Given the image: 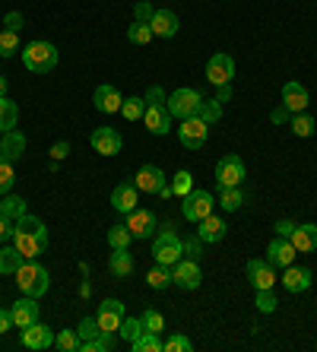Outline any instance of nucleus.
I'll use <instances>...</instances> for the list:
<instances>
[{
    "mask_svg": "<svg viewBox=\"0 0 317 352\" xmlns=\"http://www.w3.org/2000/svg\"><path fill=\"white\" fill-rule=\"evenodd\" d=\"M241 204H244L241 188H219V206L222 210L235 213V210H241Z\"/></svg>",
    "mask_w": 317,
    "mask_h": 352,
    "instance_id": "nucleus-34",
    "label": "nucleus"
},
{
    "mask_svg": "<svg viewBox=\"0 0 317 352\" xmlns=\"http://www.w3.org/2000/svg\"><path fill=\"white\" fill-rule=\"evenodd\" d=\"M181 245H184V254L190 257V261H200V251H204V241H200V238H184Z\"/></svg>",
    "mask_w": 317,
    "mask_h": 352,
    "instance_id": "nucleus-52",
    "label": "nucleus"
},
{
    "mask_svg": "<svg viewBox=\"0 0 317 352\" xmlns=\"http://www.w3.org/2000/svg\"><path fill=\"white\" fill-rule=\"evenodd\" d=\"M23 263H25V257L19 254L17 245H3V248H0V273H3V276H7V273H13V276H17V270L23 267Z\"/></svg>",
    "mask_w": 317,
    "mask_h": 352,
    "instance_id": "nucleus-29",
    "label": "nucleus"
},
{
    "mask_svg": "<svg viewBox=\"0 0 317 352\" xmlns=\"http://www.w3.org/2000/svg\"><path fill=\"white\" fill-rule=\"evenodd\" d=\"M17 51H19V32L3 29V32H0V58H13Z\"/></svg>",
    "mask_w": 317,
    "mask_h": 352,
    "instance_id": "nucleus-44",
    "label": "nucleus"
},
{
    "mask_svg": "<svg viewBox=\"0 0 317 352\" xmlns=\"http://www.w3.org/2000/svg\"><path fill=\"white\" fill-rule=\"evenodd\" d=\"M273 229H276V235L289 238V235H292V229H295V222H289V219H279L276 226H273Z\"/></svg>",
    "mask_w": 317,
    "mask_h": 352,
    "instance_id": "nucleus-59",
    "label": "nucleus"
},
{
    "mask_svg": "<svg viewBox=\"0 0 317 352\" xmlns=\"http://www.w3.org/2000/svg\"><path fill=\"white\" fill-rule=\"evenodd\" d=\"M3 216H10V219L17 222L19 216H25V200L17 194H3Z\"/></svg>",
    "mask_w": 317,
    "mask_h": 352,
    "instance_id": "nucleus-41",
    "label": "nucleus"
},
{
    "mask_svg": "<svg viewBox=\"0 0 317 352\" xmlns=\"http://www.w3.org/2000/svg\"><path fill=\"white\" fill-rule=\"evenodd\" d=\"M162 349H165L162 336L153 333V330H143L140 340H133V352H162Z\"/></svg>",
    "mask_w": 317,
    "mask_h": 352,
    "instance_id": "nucleus-31",
    "label": "nucleus"
},
{
    "mask_svg": "<svg viewBox=\"0 0 317 352\" xmlns=\"http://www.w3.org/2000/svg\"><path fill=\"white\" fill-rule=\"evenodd\" d=\"M19 54H23V64L29 74H51L57 67V60H61V54H57V48L51 41H29Z\"/></svg>",
    "mask_w": 317,
    "mask_h": 352,
    "instance_id": "nucleus-2",
    "label": "nucleus"
},
{
    "mask_svg": "<svg viewBox=\"0 0 317 352\" xmlns=\"http://www.w3.org/2000/svg\"><path fill=\"white\" fill-rule=\"evenodd\" d=\"M25 153V137L19 131H7L0 137V159H7V162H19Z\"/></svg>",
    "mask_w": 317,
    "mask_h": 352,
    "instance_id": "nucleus-27",
    "label": "nucleus"
},
{
    "mask_svg": "<svg viewBox=\"0 0 317 352\" xmlns=\"http://www.w3.org/2000/svg\"><path fill=\"white\" fill-rule=\"evenodd\" d=\"M200 102H204V96H200V89H194V86H181V89H175L168 96V111L171 118H178V121H184V118H194L197 108H200Z\"/></svg>",
    "mask_w": 317,
    "mask_h": 352,
    "instance_id": "nucleus-5",
    "label": "nucleus"
},
{
    "mask_svg": "<svg viewBox=\"0 0 317 352\" xmlns=\"http://www.w3.org/2000/svg\"><path fill=\"white\" fill-rule=\"evenodd\" d=\"M121 115L127 118V121H143V115H146V98H140V96L124 98Z\"/></svg>",
    "mask_w": 317,
    "mask_h": 352,
    "instance_id": "nucleus-32",
    "label": "nucleus"
},
{
    "mask_svg": "<svg viewBox=\"0 0 317 352\" xmlns=\"http://www.w3.org/2000/svg\"><path fill=\"white\" fill-rule=\"evenodd\" d=\"M0 96H7V76H0Z\"/></svg>",
    "mask_w": 317,
    "mask_h": 352,
    "instance_id": "nucleus-60",
    "label": "nucleus"
},
{
    "mask_svg": "<svg viewBox=\"0 0 317 352\" xmlns=\"http://www.w3.org/2000/svg\"><path fill=\"white\" fill-rule=\"evenodd\" d=\"M153 257H155V263H162V267H175V263L184 257V245H181L178 232H171V229L159 232L153 241Z\"/></svg>",
    "mask_w": 317,
    "mask_h": 352,
    "instance_id": "nucleus-4",
    "label": "nucleus"
},
{
    "mask_svg": "<svg viewBox=\"0 0 317 352\" xmlns=\"http://www.w3.org/2000/svg\"><path fill=\"white\" fill-rule=\"evenodd\" d=\"M17 121H19V108H17V102H10L7 96H0V133L17 131Z\"/></svg>",
    "mask_w": 317,
    "mask_h": 352,
    "instance_id": "nucleus-30",
    "label": "nucleus"
},
{
    "mask_svg": "<svg viewBox=\"0 0 317 352\" xmlns=\"http://www.w3.org/2000/svg\"><path fill=\"white\" fill-rule=\"evenodd\" d=\"M127 229H131L133 238H155V232H159V219H155V213H149V210H133V213H127Z\"/></svg>",
    "mask_w": 317,
    "mask_h": 352,
    "instance_id": "nucleus-12",
    "label": "nucleus"
},
{
    "mask_svg": "<svg viewBox=\"0 0 317 352\" xmlns=\"http://www.w3.org/2000/svg\"><path fill=\"white\" fill-rule=\"evenodd\" d=\"M89 143H92V149H96L98 156H118L121 146H124L121 133L114 131V127H96L92 137H89Z\"/></svg>",
    "mask_w": 317,
    "mask_h": 352,
    "instance_id": "nucleus-11",
    "label": "nucleus"
},
{
    "mask_svg": "<svg viewBox=\"0 0 317 352\" xmlns=\"http://www.w3.org/2000/svg\"><path fill=\"white\" fill-rule=\"evenodd\" d=\"M146 283L153 289H165V286H171V267H162V263H155L153 270L146 273Z\"/></svg>",
    "mask_w": 317,
    "mask_h": 352,
    "instance_id": "nucleus-40",
    "label": "nucleus"
},
{
    "mask_svg": "<svg viewBox=\"0 0 317 352\" xmlns=\"http://www.w3.org/2000/svg\"><path fill=\"white\" fill-rule=\"evenodd\" d=\"M270 121H273V124H283V121H289V108H285V105L273 108V111H270Z\"/></svg>",
    "mask_w": 317,
    "mask_h": 352,
    "instance_id": "nucleus-57",
    "label": "nucleus"
},
{
    "mask_svg": "<svg viewBox=\"0 0 317 352\" xmlns=\"http://www.w3.org/2000/svg\"><path fill=\"white\" fill-rule=\"evenodd\" d=\"M206 80L212 86H222V82H232L235 80V58L226 54V51H216L210 60H206Z\"/></svg>",
    "mask_w": 317,
    "mask_h": 352,
    "instance_id": "nucleus-9",
    "label": "nucleus"
},
{
    "mask_svg": "<svg viewBox=\"0 0 317 352\" xmlns=\"http://www.w3.org/2000/svg\"><path fill=\"white\" fill-rule=\"evenodd\" d=\"M10 327H17V324H13V311H7V308H0V333H7Z\"/></svg>",
    "mask_w": 317,
    "mask_h": 352,
    "instance_id": "nucleus-56",
    "label": "nucleus"
},
{
    "mask_svg": "<svg viewBox=\"0 0 317 352\" xmlns=\"http://www.w3.org/2000/svg\"><path fill=\"white\" fill-rule=\"evenodd\" d=\"M178 13H171V10H155L153 19H149V29H153V35H159V38H175L178 35Z\"/></svg>",
    "mask_w": 317,
    "mask_h": 352,
    "instance_id": "nucleus-21",
    "label": "nucleus"
},
{
    "mask_svg": "<svg viewBox=\"0 0 317 352\" xmlns=\"http://www.w3.org/2000/svg\"><path fill=\"white\" fill-rule=\"evenodd\" d=\"M197 118L212 127V124L222 118V102H216V98H210V102H206V98H204V102H200V108H197Z\"/></svg>",
    "mask_w": 317,
    "mask_h": 352,
    "instance_id": "nucleus-36",
    "label": "nucleus"
},
{
    "mask_svg": "<svg viewBox=\"0 0 317 352\" xmlns=\"http://www.w3.org/2000/svg\"><path fill=\"white\" fill-rule=\"evenodd\" d=\"M13 226H17V222L10 219V216H0V245L13 241Z\"/></svg>",
    "mask_w": 317,
    "mask_h": 352,
    "instance_id": "nucleus-54",
    "label": "nucleus"
},
{
    "mask_svg": "<svg viewBox=\"0 0 317 352\" xmlns=\"http://www.w3.org/2000/svg\"><path fill=\"white\" fill-rule=\"evenodd\" d=\"M155 35H153V29H149V23H137L133 19V25L127 29V41H133V45H149Z\"/></svg>",
    "mask_w": 317,
    "mask_h": 352,
    "instance_id": "nucleus-39",
    "label": "nucleus"
},
{
    "mask_svg": "<svg viewBox=\"0 0 317 352\" xmlns=\"http://www.w3.org/2000/svg\"><path fill=\"white\" fill-rule=\"evenodd\" d=\"M35 302H39V298H32V295H23L19 302H13L10 311H13V324H17V327H29V324L39 320V305Z\"/></svg>",
    "mask_w": 317,
    "mask_h": 352,
    "instance_id": "nucleus-26",
    "label": "nucleus"
},
{
    "mask_svg": "<svg viewBox=\"0 0 317 352\" xmlns=\"http://www.w3.org/2000/svg\"><path fill=\"white\" fill-rule=\"evenodd\" d=\"M279 283L285 286V292H305V289H311V270L308 267H295V263H289L283 270V276H279Z\"/></svg>",
    "mask_w": 317,
    "mask_h": 352,
    "instance_id": "nucleus-20",
    "label": "nucleus"
},
{
    "mask_svg": "<svg viewBox=\"0 0 317 352\" xmlns=\"http://www.w3.org/2000/svg\"><path fill=\"white\" fill-rule=\"evenodd\" d=\"M248 279L254 289H273L276 286V267L270 261H248Z\"/></svg>",
    "mask_w": 317,
    "mask_h": 352,
    "instance_id": "nucleus-17",
    "label": "nucleus"
},
{
    "mask_svg": "<svg viewBox=\"0 0 317 352\" xmlns=\"http://www.w3.org/2000/svg\"><path fill=\"white\" fill-rule=\"evenodd\" d=\"M3 25H7L10 32H19V29H23V25H25L23 13H19V10H10L7 16H3Z\"/></svg>",
    "mask_w": 317,
    "mask_h": 352,
    "instance_id": "nucleus-53",
    "label": "nucleus"
},
{
    "mask_svg": "<svg viewBox=\"0 0 317 352\" xmlns=\"http://www.w3.org/2000/svg\"><path fill=\"white\" fill-rule=\"evenodd\" d=\"M54 346H57V349H64V352H80L83 340H80V333H76V330H61V333L54 336Z\"/></svg>",
    "mask_w": 317,
    "mask_h": 352,
    "instance_id": "nucleus-38",
    "label": "nucleus"
},
{
    "mask_svg": "<svg viewBox=\"0 0 317 352\" xmlns=\"http://www.w3.org/2000/svg\"><path fill=\"white\" fill-rule=\"evenodd\" d=\"M137 184H133V181H124V184H118V188L111 190V206L114 210H118V213H133V210H137Z\"/></svg>",
    "mask_w": 317,
    "mask_h": 352,
    "instance_id": "nucleus-22",
    "label": "nucleus"
},
{
    "mask_svg": "<svg viewBox=\"0 0 317 352\" xmlns=\"http://www.w3.org/2000/svg\"><path fill=\"white\" fill-rule=\"evenodd\" d=\"M143 327L153 330V333H162V330H165V318L155 311V308H149V311H143Z\"/></svg>",
    "mask_w": 317,
    "mask_h": 352,
    "instance_id": "nucleus-47",
    "label": "nucleus"
},
{
    "mask_svg": "<svg viewBox=\"0 0 317 352\" xmlns=\"http://www.w3.org/2000/svg\"><path fill=\"white\" fill-rule=\"evenodd\" d=\"M143 318H124L121 320V327H118V333H121V340L124 343H131L133 346V340H140V333H143Z\"/></svg>",
    "mask_w": 317,
    "mask_h": 352,
    "instance_id": "nucleus-33",
    "label": "nucleus"
},
{
    "mask_svg": "<svg viewBox=\"0 0 317 352\" xmlns=\"http://www.w3.org/2000/svg\"><path fill=\"white\" fill-rule=\"evenodd\" d=\"M232 82H222V86H216V102H228L232 98Z\"/></svg>",
    "mask_w": 317,
    "mask_h": 352,
    "instance_id": "nucleus-58",
    "label": "nucleus"
},
{
    "mask_svg": "<svg viewBox=\"0 0 317 352\" xmlns=\"http://www.w3.org/2000/svg\"><path fill=\"white\" fill-rule=\"evenodd\" d=\"M67 156H70V143H67V140H61V143L51 146V159H54V162H61V159H67Z\"/></svg>",
    "mask_w": 317,
    "mask_h": 352,
    "instance_id": "nucleus-55",
    "label": "nucleus"
},
{
    "mask_svg": "<svg viewBox=\"0 0 317 352\" xmlns=\"http://www.w3.org/2000/svg\"><path fill=\"white\" fill-rule=\"evenodd\" d=\"M143 98H146V105H165V102H168V96H165V89L159 86V82H153Z\"/></svg>",
    "mask_w": 317,
    "mask_h": 352,
    "instance_id": "nucleus-50",
    "label": "nucleus"
},
{
    "mask_svg": "<svg viewBox=\"0 0 317 352\" xmlns=\"http://www.w3.org/2000/svg\"><path fill=\"white\" fill-rule=\"evenodd\" d=\"M131 241H133V235H131V229H127V226H111V229H108V245H111L114 251L131 248Z\"/></svg>",
    "mask_w": 317,
    "mask_h": 352,
    "instance_id": "nucleus-37",
    "label": "nucleus"
},
{
    "mask_svg": "<svg viewBox=\"0 0 317 352\" xmlns=\"http://www.w3.org/2000/svg\"><path fill=\"white\" fill-rule=\"evenodd\" d=\"M96 320H98V327H102V330L114 333V330L121 327V320H124V305L118 302V298H105V302L98 305Z\"/></svg>",
    "mask_w": 317,
    "mask_h": 352,
    "instance_id": "nucleus-16",
    "label": "nucleus"
},
{
    "mask_svg": "<svg viewBox=\"0 0 317 352\" xmlns=\"http://www.w3.org/2000/svg\"><path fill=\"white\" fill-rule=\"evenodd\" d=\"M17 286L23 289V295L41 298V295L48 292V270H45L39 261H25L17 270Z\"/></svg>",
    "mask_w": 317,
    "mask_h": 352,
    "instance_id": "nucleus-3",
    "label": "nucleus"
},
{
    "mask_svg": "<svg viewBox=\"0 0 317 352\" xmlns=\"http://www.w3.org/2000/svg\"><path fill=\"white\" fill-rule=\"evenodd\" d=\"M190 349H194V343H190L184 333H175L165 340V352H190Z\"/></svg>",
    "mask_w": 317,
    "mask_h": 352,
    "instance_id": "nucleus-49",
    "label": "nucleus"
},
{
    "mask_svg": "<svg viewBox=\"0 0 317 352\" xmlns=\"http://www.w3.org/2000/svg\"><path fill=\"white\" fill-rule=\"evenodd\" d=\"M76 333H80V340H96V336L102 333V327H98L96 318H83L80 327H76Z\"/></svg>",
    "mask_w": 317,
    "mask_h": 352,
    "instance_id": "nucleus-48",
    "label": "nucleus"
},
{
    "mask_svg": "<svg viewBox=\"0 0 317 352\" xmlns=\"http://www.w3.org/2000/svg\"><path fill=\"white\" fill-rule=\"evenodd\" d=\"M292 133L295 137H311V133H314V118L298 111V115L292 118Z\"/></svg>",
    "mask_w": 317,
    "mask_h": 352,
    "instance_id": "nucleus-45",
    "label": "nucleus"
},
{
    "mask_svg": "<svg viewBox=\"0 0 317 352\" xmlns=\"http://www.w3.org/2000/svg\"><path fill=\"white\" fill-rule=\"evenodd\" d=\"M133 184H137L140 194H159L165 184V172L159 165H143L137 172V178H133Z\"/></svg>",
    "mask_w": 317,
    "mask_h": 352,
    "instance_id": "nucleus-19",
    "label": "nucleus"
},
{
    "mask_svg": "<svg viewBox=\"0 0 317 352\" xmlns=\"http://www.w3.org/2000/svg\"><path fill=\"white\" fill-rule=\"evenodd\" d=\"M108 270H111V276L127 279V276L133 273V254L127 251V248H121V251H114V254L108 257Z\"/></svg>",
    "mask_w": 317,
    "mask_h": 352,
    "instance_id": "nucleus-28",
    "label": "nucleus"
},
{
    "mask_svg": "<svg viewBox=\"0 0 317 352\" xmlns=\"http://www.w3.org/2000/svg\"><path fill=\"white\" fill-rule=\"evenodd\" d=\"M92 102H96V108L102 111V115H118L124 105V96L118 92V86H111V82H102L96 89V96H92Z\"/></svg>",
    "mask_w": 317,
    "mask_h": 352,
    "instance_id": "nucleus-15",
    "label": "nucleus"
},
{
    "mask_svg": "<svg viewBox=\"0 0 317 352\" xmlns=\"http://www.w3.org/2000/svg\"><path fill=\"white\" fill-rule=\"evenodd\" d=\"M13 245L19 248V254L25 261H35L39 254H45V248H48V229H45V222L39 216H19L17 226H13Z\"/></svg>",
    "mask_w": 317,
    "mask_h": 352,
    "instance_id": "nucleus-1",
    "label": "nucleus"
},
{
    "mask_svg": "<svg viewBox=\"0 0 317 352\" xmlns=\"http://www.w3.org/2000/svg\"><path fill=\"white\" fill-rule=\"evenodd\" d=\"M308 89H305V86H301V82H285L283 86V105L289 108V115H298V111H305V108H308Z\"/></svg>",
    "mask_w": 317,
    "mask_h": 352,
    "instance_id": "nucleus-25",
    "label": "nucleus"
},
{
    "mask_svg": "<svg viewBox=\"0 0 317 352\" xmlns=\"http://www.w3.org/2000/svg\"><path fill=\"white\" fill-rule=\"evenodd\" d=\"M216 206V197L210 190H190L187 197H181V213H184L187 222H200L212 213Z\"/></svg>",
    "mask_w": 317,
    "mask_h": 352,
    "instance_id": "nucleus-6",
    "label": "nucleus"
},
{
    "mask_svg": "<svg viewBox=\"0 0 317 352\" xmlns=\"http://www.w3.org/2000/svg\"><path fill=\"white\" fill-rule=\"evenodd\" d=\"M143 124H146L149 133H155V137H165V133L171 131V111H168V105H146Z\"/></svg>",
    "mask_w": 317,
    "mask_h": 352,
    "instance_id": "nucleus-18",
    "label": "nucleus"
},
{
    "mask_svg": "<svg viewBox=\"0 0 317 352\" xmlns=\"http://www.w3.org/2000/svg\"><path fill=\"white\" fill-rule=\"evenodd\" d=\"M244 181V162L241 156H222L216 165V184L219 188H238Z\"/></svg>",
    "mask_w": 317,
    "mask_h": 352,
    "instance_id": "nucleus-10",
    "label": "nucleus"
},
{
    "mask_svg": "<svg viewBox=\"0 0 317 352\" xmlns=\"http://www.w3.org/2000/svg\"><path fill=\"white\" fill-rule=\"evenodd\" d=\"M19 343H23L25 349H51V346H54V330L35 320V324L23 327V333H19Z\"/></svg>",
    "mask_w": 317,
    "mask_h": 352,
    "instance_id": "nucleus-13",
    "label": "nucleus"
},
{
    "mask_svg": "<svg viewBox=\"0 0 317 352\" xmlns=\"http://www.w3.org/2000/svg\"><path fill=\"white\" fill-rule=\"evenodd\" d=\"M111 349H114V336L108 330H102L96 340H83L80 346V352H111Z\"/></svg>",
    "mask_w": 317,
    "mask_h": 352,
    "instance_id": "nucleus-35",
    "label": "nucleus"
},
{
    "mask_svg": "<svg viewBox=\"0 0 317 352\" xmlns=\"http://www.w3.org/2000/svg\"><path fill=\"white\" fill-rule=\"evenodd\" d=\"M226 232H228L226 219H219V216H212V213L206 216V219L197 222V238H200L204 245H216V241H222Z\"/></svg>",
    "mask_w": 317,
    "mask_h": 352,
    "instance_id": "nucleus-23",
    "label": "nucleus"
},
{
    "mask_svg": "<svg viewBox=\"0 0 317 352\" xmlns=\"http://www.w3.org/2000/svg\"><path fill=\"white\" fill-rule=\"evenodd\" d=\"M153 13H155V7L149 3V0H140L137 7H133V19H137V23H149Z\"/></svg>",
    "mask_w": 317,
    "mask_h": 352,
    "instance_id": "nucleus-51",
    "label": "nucleus"
},
{
    "mask_svg": "<svg viewBox=\"0 0 317 352\" xmlns=\"http://www.w3.org/2000/svg\"><path fill=\"white\" fill-rule=\"evenodd\" d=\"M206 137H210V124H204L197 115L181 121V127H178L181 146H187V149H204L206 146Z\"/></svg>",
    "mask_w": 317,
    "mask_h": 352,
    "instance_id": "nucleus-7",
    "label": "nucleus"
},
{
    "mask_svg": "<svg viewBox=\"0 0 317 352\" xmlns=\"http://www.w3.org/2000/svg\"><path fill=\"white\" fill-rule=\"evenodd\" d=\"M289 241L295 245V251H298V254H311V251H317V226H314V222L295 226L292 235H289Z\"/></svg>",
    "mask_w": 317,
    "mask_h": 352,
    "instance_id": "nucleus-24",
    "label": "nucleus"
},
{
    "mask_svg": "<svg viewBox=\"0 0 317 352\" xmlns=\"http://www.w3.org/2000/svg\"><path fill=\"white\" fill-rule=\"evenodd\" d=\"M295 257H298V251H295V245L289 241V238L276 235L273 241H270L267 248V261L273 263V267H279V270H285L289 263H295Z\"/></svg>",
    "mask_w": 317,
    "mask_h": 352,
    "instance_id": "nucleus-14",
    "label": "nucleus"
},
{
    "mask_svg": "<svg viewBox=\"0 0 317 352\" xmlns=\"http://www.w3.org/2000/svg\"><path fill=\"white\" fill-rule=\"evenodd\" d=\"M171 283H175V286H181V289H187V292L200 289V283H204L200 263L190 261V257H181V261L171 267Z\"/></svg>",
    "mask_w": 317,
    "mask_h": 352,
    "instance_id": "nucleus-8",
    "label": "nucleus"
},
{
    "mask_svg": "<svg viewBox=\"0 0 317 352\" xmlns=\"http://www.w3.org/2000/svg\"><path fill=\"white\" fill-rule=\"evenodd\" d=\"M13 181H17V175H13V162L0 159V194H10Z\"/></svg>",
    "mask_w": 317,
    "mask_h": 352,
    "instance_id": "nucleus-46",
    "label": "nucleus"
},
{
    "mask_svg": "<svg viewBox=\"0 0 317 352\" xmlns=\"http://www.w3.org/2000/svg\"><path fill=\"white\" fill-rule=\"evenodd\" d=\"M254 305H257V311H263V314H273L276 311V292L273 289H257V298H254Z\"/></svg>",
    "mask_w": 317,
    "mask_h": 352,
    "instance_id": "nucleus-43",
    "label": "nucleus"
},
{
    "mask_svg": "<svg viewBox=\"0 0 317 352\" xmlns=\"http://www.w3.org/2000/svg\"><path fill=\"white\" fill-rule=\"evenodd\" d=\"M171 190H175V197H187L190 190H194V175L181 168V172L171 178Z\"/></svg>",
    "mask_w": 317,
    "mask_h": 352,
    "instance_id": "nucleus-42",
    "label": "nucleus"
},
{
    "mask_svg": "<svg viewBox=\"0 0 317 352\" xmlns=\"http://www.w3.org/2000/svg\"><path fill=\"white\" fill-rule=\"evenodd\" d=\"M0 216H3V194H0Z\"/></svg>",
    "mask_w": 317,
    "mask_h": 352,
    "instance_id": "nucleus-61",
    "label": "nucleus"
}]
</instances>
